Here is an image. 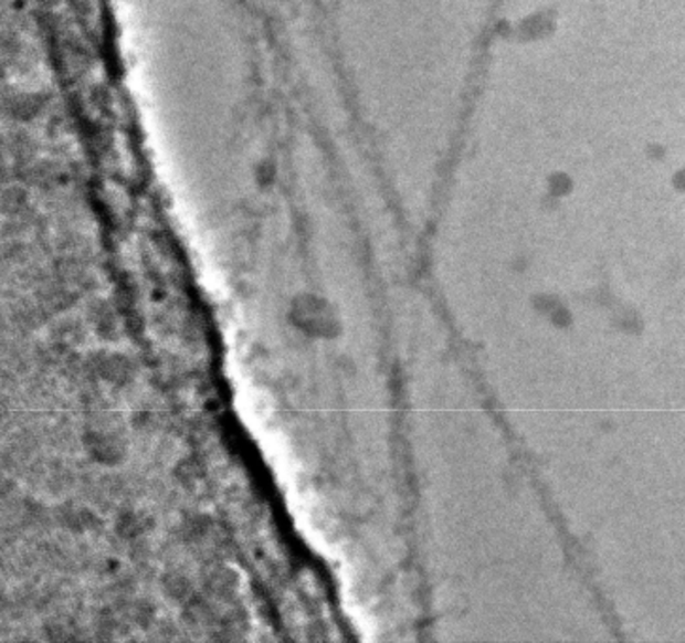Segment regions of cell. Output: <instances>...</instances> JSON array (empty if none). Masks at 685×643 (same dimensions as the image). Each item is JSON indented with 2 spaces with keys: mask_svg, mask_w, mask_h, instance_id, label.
<instances>
[{
  "mask_svg": "<svg viewBox=\"0 0 685 643\" xmlns=\"http://www.w3.org/2000/svg\"><path fill=\"white\" fill-rule=\"evenodd\" d=\"M289 319L304 335L329 338L337 333V322L329 306L314 295H298L292 303Z\"/></svg>",
  "mask_w": 685,
  "mask_h": 643,
  "instance_id": "6da1fadb",
  "label": "cell"
}]
</instances>
